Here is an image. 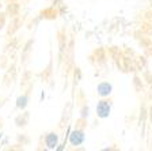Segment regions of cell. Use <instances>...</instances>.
Wrapping results in <instances>:
<instances>
[{
	"label": "cell",
	"instance_id": "cell-1",
	"mask_svg": "<svg viewBox=\"0 0 152 151\" xmlns=\"http://www.w3.org/2000/svg\"><path fill=\"white\" fill-rule=\"evenodd\" d=\"M111 112V104L106 99H102L96 105V116L99 119H107Z\"/></svg>",
	"mask_w": 152,
	"mask_h": 151
},
{
	"label": "cell",
	"instance_id": "cell-2",
	"mask_svg": "<svg viewBox=\"0 0 152 151\" xmlns=\"http://www.w3.org/2000/svg\"><path fill=\"white\" fill-rule=\"evenodd\" d=\"M111 91H113V86L109 82H101L98 85V87H96V93H98V95L101 98L109 97L111 94Z\"/></svg>",
	"mask_w": 152,
	"mask_h": 151
},
{
	"label": "cell",
	"instance_id": "cell-3",
	"mask_svg": "<svg viewBox=\"0 0 152 151\" xmlns=\"http://www.w3.org/2000/svg\"><path fill=\"white\" fill-rule=\"evenodd\" d=\"M84 132L82 129H75L72 131V133L69 135V143L72 146H80L83 142H84Z\"/></svg>",
	"mask_w": 152,
	"mask_h": 151
},
{
	"label": "cell",
	"instance_id": "cell-4",
	"mask_svg": "<svg viewBox=\"0 0 152 151\" xmlns=\"http://www.w3.org/2000/svg\"><path fill=\"white\" fill-rule=\"evenodd\" d=\"M57 144H58V135H57V133L50 132V133H48V135L45 136V146H46L49 150L56 148Z\"/></svg>",
	"mask_w": 152,
	"mask_h": 151
},
{
	"label": "cell",
	"instance_id": "cell-5",
	"mask_svg": "<svg viewBox=\"0 0 152 151\" xmlns=\"http://www.w3.org/2000/svg\"><path fill=\"white\" fill-rule=\"evenodd\" d=\"M26 105H27V97H26V95H23V97H19L18 101H16V106H18L19 109H25Z\"/></svg>",
	"mask_w": 152,
	"mask_h": 151
}]
</instances>
